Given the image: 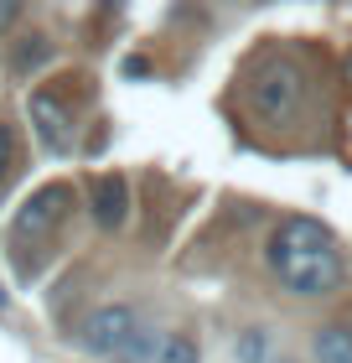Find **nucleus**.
<instances>
[{"label":"nucleus","mask_w":352,"mask_h":363,"mask_svg":"<svg viewBox=\"0 0 352 363\" xmlns=\"http://www.w3.org/2000/svg\"><path fill=\"white\" fill-rule=\"evenodd\" d=\"M270 270L290 296H327L342 286V250L327 223L295 213L270 234Z\"/></svg>","instance_id":"1"},{"label":"nucleus","mask_w":352,"mask_h":363,"mask_svg":"<svg viewBox=\"0 0 352 363\" xmlns=\"http://www.w3.org/2000/svg\"><path fill=\"white\" fill-rule=\"evenodd\" d=\"M78 342L89 348L93 358H109V363H156V353H161V342H156V333L140 322V311L135 306H98L89 322H83V333H78Z\"/></svg>","instance_id":"2"},{"label":"nucleus","mask_w":352,"mask_h":363,"mask_svg":"<svg viewBox=\"0 0 352 363\" xmlns=\"http://www.w3.org/2000/svg\"><path fill=\"white\" fill-rule=\"evenodd\" d=\"M249 104H254L264 120H295V109L306 104V73L285 57H270L264 68L249 78Z\"/></svg>","instance_id":"3"},{"label":"nucleus","mask_w":352,"mask_h":363,"mask_svg":"<svg viewBox=\"0 0 352 363\" xmlns=\"http://www.w3.org/2000/svg\"><path fill=\"white\" fill-rule=\"evenodd\" d=\"M68 203H73V192L68 187H42V192H31L26 203H21V213H16V223H11V234L16 239H42V234H52V228L62 223V213H68Z\"/></svg>","instance_id":"4"},{"label":"nucleus","mask_w":352,"mask_h":363,"mask_svg":"<svg viewBox=\"0 0 352 363\" xmlns=\"http://www.w3.org/2000/svg\"><path fill=\"white\" fill-rule=\"evenodd\" d=\"M31 125H37V135H42V145H47V151H68V145H73V120H68V109H62L57 104V99L52 94H31Z\"/></svg>","instance_id":"5"},{"label":"nucleus","mask_w":352,"mask_h":363,"mask_svg":"<svg viewBox=\"0 0 352 363\" xmlns=\"http://www.w3.org/2000/svg\"><path fill=\"white\" fill-rule=\"evenodd\" d=\"M93 218H98V228H120L130 218V187H125V177H98L93 182Z\"/></svg>","instance_id":"6"},{"label":"nucleus","mask_w":352,"mask_h":363,"mask_svg":"<svg viewBox=\"0 0 352 363\" xmlns=\"http://www.w3.org/2000/svg\"><path fill=\"white\" fill-rule=\"evenodd\" d=\"M316 363H352V327H322L316 333Z\"/></svg>","instance_id":"7"},{"label":"nucleus","mask_w":352,"mask_h":363,"mask_svg":"<svg viewBox=\"0 0 352 363\" xmlns=\"http://www.w3.org/2000/svg\"><path fill=\"white\" fill-rule=\"evenodd\" d=\"M156 363H203V353H197V342H192V337L171 333V337H161V353H156Z\"/></svg>","instance_id":"8"},{"label":"nucleus","mask_w":352,"mask_h":363,"mask_svg":"<svg viewBox=\"0 0 352 363\" xmlns=\"http://www.w3.org/2000/svg\"><path fill=\"white\" fill-rule=\"evenodd\" d=\"M47 57H52V47H47L42 37H31V42L21 47V52H16V68H21V73H26V68H42Z\"/></svg>","instance_id":"9"},{"label":"nucleus","mask_w":352,"mask_h":363,"mask_svg":"<svg viewBox=\"0 0 352 363\" xmlns=\"http://www.w3.org/2000/svg\"><path fill=\"white\" fill-rule=\"evenodd\" d=\"M11 167H16V135H11L6 125H0V182L11 177Z\"/></svg>","instance_id":"10"},{"label":"nucleus","mask_w":352,"mask_h":363,"mask_svg":"<svg viewBox=\"0 0 352 363\" xmlns=\"http://www.w3.org/2000/svg\"><path fill=\"white\" fill-rule=\"evenodd\" d=\"M16 16H21V6H16V0H0V31H6Z\"/></svg>","instance_id":"11"}]
</instances>
